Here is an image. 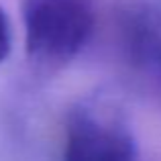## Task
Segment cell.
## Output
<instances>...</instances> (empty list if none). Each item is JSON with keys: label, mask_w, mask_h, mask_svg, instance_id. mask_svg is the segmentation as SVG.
I'll return each instance as SVG.
<instances>
[{"label": "cell", "mask_w": 161, "mask_h": 161, "mask_svg": "<svg viewBox=\"0 0 161 161\" xmlns=\"http://www.w3.org/2000/svg\"><path fill=\"white\" fill-rule=\"evenodd\" d=\"M25 53L41 71L69 65L96 29L94 0H23Z\"/></svg>", "instance_id": "obj_1"}, {"label": "cell", "mask_w": 161, "mask_h": 161, "mask_svg": "<svg viewBox=\"0 0 161 161\" xmlns=\"http://www.w3.org/2000/svg\"><path fill=\"white\" fill-rule=\"evenodd\" d=\"M61 161H139L133 126L116 100L94 94L69 108Z\"/></svg>", "instance_id": "obj_2"}, {"label": "cell", "mask_w": 161, "mask_h": 161, "mask_svg": "<svg viewBox=\"0 0 161 161\" xmlns=\"http://www.w3.org/2000/svg\"><path fill=\"white\" fill-rule=\"evenodd\" d=\"M120 39L129 59L161 88V12L137 4L122 12Z\"/></svg>", "instance_id": "obj_3"}, {"label": "cell", "mask_w": 161, "mask_h": 161, "mask_svg": "<svg viewBox=\"0 0 161 161\" xmlns=\"http://www.w3.org/2000/svg\"><path fill=\"white\" fill-rule=\"evenodd\" d=\"M12 49V29H10V20H8L6 12L0 6V63L6 61V57L10 55Z\"/></svg>", "instance_id": "obj_4"}]
</instances>
